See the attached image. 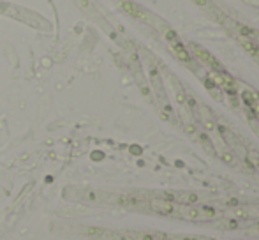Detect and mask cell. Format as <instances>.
Here are the masks:
<instances>
[{
	"instance_id": "obj_12",
	"label": "cell",
	"mask_w": 259,
	"mask_h": 240,
	"mask_svg": "<svg viewBox=\"0 0 259 240\" xmlns=\"http://www.w3.org/2000/svg\"><path fill=\"white\" fill-rule=\"evenodd\" d=\"M134 239H138V240H157V237L150 235V233H139V235L134 237Z\"/></svg>"
},
{
	"instance_id": "obj_6",
	"label": "cell",
	"mask_w": 259,
	"mask_h": 240,
	"mask_svg": "<svg viewBox=\"0 0 259 240\" xmlns=\"http://www.w3.org/2000/svg\"><path fill=\"white\" fill-rule=\"evenodd\" d=\"M199 141H201V145H203V148L206 150V152L210 154V156H215V148H213L212 141H210V138L206 136V134H201L199 136Z\"/></svg>"
},
{
	"instance_id": "obj_8",
	"label": "cell",
	"mask_w": 259,
	"mask_h": 240,
	"mask_svg": "<svg viewBox=\"0 0 259 240\" xmlns=\"http://www.w3.org/2000/svg\"><path fill=\"white\" fill-rule=\"evenodd\" d=\"M221 159L224 162H227V164H236V159H235V156H233L231 152H222L221 154Z\"/></svg>"
},
{
	"instance_id": "obj_16",
	"label": "cell",
	"mask_w": 259,
	"mask_h": 240,
	"mask_svg": "<svg viewBox=\"0 0 259 240\" xmlns=\"http://www.w3.org/2000/svg\"><path fill=\"white\" fill-rule=\"evenodd\" d=\"M227 205H229V207H236V205H238V200H236V198L227 200Z\"/></svg>"
},
{
	"instance_id": "obj_13",
	"label": "cell",
	"mask_w": 259,
	"mask_h": 240,
	"mask_svg": "<svg viewBox=\"0 0 259 240\" xmlns=\"http://www.w3.org/2000/svg\"><path fill=\"white\" fill-rule=\"evenodd\" d=\"M204 87L208 88V90H212V88H215L217 85L213 83V80H212V78H204Z\"/></svg>"
},
{
	"instance_id": "obj_17",
	"label": "cell",
	"mask_w": 259,
	"mask_h": 240,
	"mask_svg": "<svg viewBox=\"0 0 259 240\" xmlns=\"http://www.w3.org/2000/svg\"><path fill=\"white\" fill-rule=\"evenodd\" d=\"M182 240H196V239H189V237H184Z\"/></svg>"
},
{
	"instance_id": "obj_1",
	"label": "cell",
	"mask_w": 259,
	"mask_h": 240,
	"mask_svg": "<svg viewBox=\"0 0 259 240\" xmlns=\"http://www.w3.org/2000/svg\"><path fill=\"white\" fill-rule=\"evenodd\" d=\"M189 50L192 51V55H194L201 64L208 65L212 71H215V73H222V71H224V67H222L221 62H219V60L215 59L208 50H204L203 46H199V44H196V42H190Z\"/></svg>"
},
{
	"instance_id": "obj_11",
	"label": "cell",
	"mask_w": 259,
	"mask_h": 240,
	"mask_svg": "<svg viewBox=\"0 0 259 240\" xmlns=\"http://www.w3.org/2000/svg\"><path fill=\"white\" fill-rule=\"evenodd\" d=\"M226 224H222L224 228H227V230H236L238 228V221L236 219H231V221H224Z\"/></svg>"
},
{
	"instance_id": "obj_4",
	"label": "cell",
	"mask_w": 259,
	"mask_h": 240,
	"mask_svg": "<svg viewBox=\"0 0 259 240\" xmlns=\"http://www.w3.org/2000/svg\"><path fill=\"white\" fill-rule=\"evenodd\" d=\"M240 44L241 48L247 51V53H250L252 57H256V59H259V46L256 44L252 39H247V37H240Z\"/></svg>"
},
{
	"instance_id": "obj_3",
	"label": "cell",
	"mask_w": 259,
	"mask_h": 240,
	"mask_svg": "<svg viewBox=\"0 0 259 240\" xmlns=\"http://www.w3.org/2000/svg\"><path fill=\"white\" fill-rule=\"evenodd\" d=\"M152 208L155 212L164 214V216H176V207L173 201H166V200H153Z\"/></svg>"
},
{
	"instance_id": "obj_14",
	"label": "cell",
	"mask_w": 259,
	"mask_h": 240,
	"mask_svg": "<svg viewBox=\"0 0 259 240\" xmlns=\"http://www.w3.org/2000/svg\"><path fill=\"white\" fill-rule=\"evenodd\" d=\"M235 216H238V217H247L249 214H247L245 210H241V208H235Z\"/></svg>"
},
{
	"instance_id": "obj_10",
	"label": "cell",
	"mask_w": 259,
	"mask_h": 240,
	"mask_svg": "<svg viewBox=\"0 0 259 240\" xmlns=\"http://www.w3.org/2000/svg\"><path fill=\"white\" fill-rule=\"evenodd\" d=\"M247 157H249L250 162L254 164V168H259V154H258V152H250V154H247Z\"/></svg>"
},
{
	"instance_id": "obj_18",
	"label": "cell",
	"mask_w": 259,
	"mask_h": 240,
	"mask_svg": "<svg viewBox=\"0 0 259 240\" xmlns=\"http://www.w3.org/2000/svg\"><path fill=\"white\" fill-rule=\"evenodd\" d=\"M122 240H132V239H129V237H122Z\"/></svg>"
},
{
	"instance_id": "obj_9",
	"label": "cell",
	"mask_w": 259,
	"mask_h": 240,
	"mask_svg": "<svg viewBox=\"0 0 259 240\" xmlns=\"http://www.w3.org/2000/svg\"><path fill=\"white\" fill-rule=\"evenodd\" d=\"M187 219H199V210L198 208H187L184 214Z\"/></svg>"
},
{
	"instance_id": "obj_2",
	"label": "cell",
	"mask_w": 259,
	"mask_h": 240,
	"mask_svg": "<svg viewBox=\"0 0 259 240\" xmlns=\"http://www.w3.org/2000/svg\"><path fill=\"white\" fill-rule=\"evenodd\" d=\"M122 9H124L125 13H129L130 16H134V18L143 20V21H147V23H152V25L159 23L157 20L153 18V14L147 13L143 7H139V5L134 4V2H122Z\"/></svg>"
},
{
	"instance_id": "obj_15",
	"label": "cell",
	"mask_w": 259,
	"mask_h": 240,
	"mask_svg": "<svg viewBox=\"0 0 259 240\" xmlns=\"http://www.w3.org/2000/svg\"><path fill=\"white\" fill-rule=\"evenodd\" d=\"M192 2H196L198 5H203V7H206V5H208V0H192Z\"/></svg>"
},
{
	"instance_id": "obj_5",
	"label": "cell",
	"mask_w": 259,
	"mask_h": 240,
	"mask_svg": "<svg viewBox=\"0 0 259 240\" xmlns=\"http://www.w3.org/2000/svg\"><path fill=\"white\" fill-rule=\"evenodd\" d=\"M175 201L178 203H185V205H192L198 201V194L194 193H178L175 194Z\"/></svg>"
},
{
	"instance_id": "obj_7",
	"label": "cell",
	"mask_w": 259,
	"mask_h": 240,
	"mask_svg": "<svg viewBox=\"0 0 259 240\" xmlns=\"http://www.w3.org/2000/svg\"><path fill=\"white\" fill-rule=\"evenodd\" d=\"M199 210V217H206V219H213V217L217 216V210L213 207H201L198 208Z\"/></svg>"
}]
</instances>
